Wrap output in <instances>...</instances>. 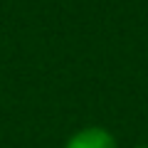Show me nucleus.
Listing matches in <instances>:
<instances>
[{
    "instance_id": "nucleus-2",
    "label": "nucleus",
    "mask_w": 148,
    "mask_h": 148,
    "mask_svg": "<svg viewBox=\"0 0 148 148\" xmlns=\"http://www.w3.org/2000/svg\"><path fill=\"white\" fill-rule=\"evenodd\" d=\"M133 148H148V146H133Z\"/></svg>"
},
{
    "instance_id": "nucleus-1",
    "label": "nucleus",
    "mask_w": 148,
    "mask_h": 148,
    "mask_svg": "<svg viewBox=\"0 0 148 148\" xmlns=\"http://www.w3.org/2000/svg\"><path fill=\"white\" fill-rule=\"evenodd\" d=\"M64 148H119L116 138L104 126H84L67 138Z\"/></svg>"
}]
</instances>
